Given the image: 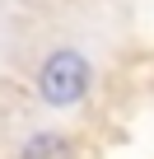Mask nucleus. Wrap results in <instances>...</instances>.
Segmentation results:
<instances>
[{"mask_svg":"<svg viewBox=\"0 0 154 159\" xmlns=\"http://www.w3.org/2000/svg\"><path fill=\"white\" fill-rule=\"evenodd\" d=\"M37 94L51 108H70L89 94V61L80 52H51L37 66Z\"/></svg>","mask_w":154,"mask_h":159,"instance_id":"obj_1","label":"nucleus"},{"mask_svg":"<svg viewBox=\"0 0 154 159\" xmlns=\"http://www.w3.org/2000/svg\"><path fill=\"white\" fill-rule=\"evenodd\" d=\"M19 159H70V140H65V136L42 131V136H33V140L24 145V154H19Z\"/></svg>","mask_w":154,"mask_h":159,"instance_id":"obj_2","label":"nucleus"}]
</instances>
